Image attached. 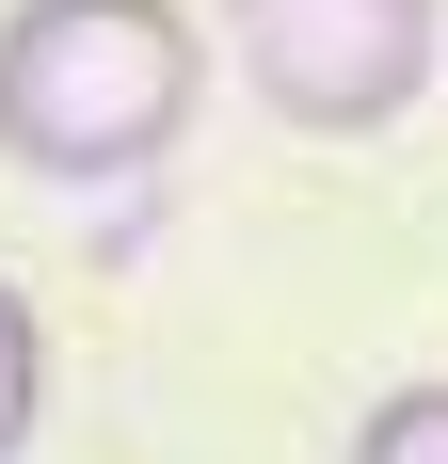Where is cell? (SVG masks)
Listing matches in <instances>:
<instances>
[{
	"mask_svg": "<svg viewBox=\"0 0 448 464\" xmlns=\"http://www.w3.org/2000/svg\"><path fill=\"white\" fill-rule=\"evenodd\" d=\"M224 48H240V96L320 129V144L401 129L433 96V64H448L433 0H224Z\"/></svg>",
	"mask_w": 448,
	"mask_h": 464,
	"instance_id": "obj_2",
	"label": "cell"
},
{
	"mask_svg": "<svg viewBox=\"0 0 448 464\" xmlns=\"http://www.w3.org/2000/svg\"><path fill=\"white\" fill-rule=\"evenodd\" d=\"M209 33L177 0H16L0 16V160L48 192H129L192 144Z\"/></svg>",
	"mask_w": 448,
	"mask_h": 464,
	"instance_id": "obj_1",
	"label": "cell"
},
{
	"mask_svg": "<svg viewBox=\"0 0 448 464\" xmlns=\"http://www.w3.org/2000/svg\"><path fill=\"white\" fill-rule=\"evenodd\" d=\"M33 432H48V321L0 288V464L33 449Z\"/></svg>",
	"mask_w": 448,
	"mask_h": 464,
	"instance_id": "obj_3",
	"label": "cell"
},
{
	"mask_svg": "<svg viewBox=\"0 0 448 464\" xmlns=\"http://www.w3.org/2000/svg\"><path fill=\"white\" fill-rule=\"evenodd\" d=\"M433 33H448V0H433Z\"/></svg>",
	"mask_w": 448,
	"mask_h": 464,
	"instance_id": "obj_5",
	"label": "cell"
},
{
	"mask_svg": "<svg viewBox=\"0 0 448 464\" xmlns=\"http://www.w3.org/2000/svg\"><path fill=\"white\" fill-rule=\"evenodd\" d=\"M353 464H448V384H385L353 417Z\"/></svg>",
	"mask_w": 448,
	"mask_h": 464,
	"instance_id": "obj_4",
	"label": "cell"
}]
</instances>
